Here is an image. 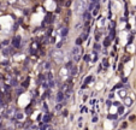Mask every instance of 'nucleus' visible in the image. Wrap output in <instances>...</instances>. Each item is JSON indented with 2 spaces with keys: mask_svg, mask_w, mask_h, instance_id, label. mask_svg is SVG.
<instances>
[{
  "mask_svg": "<svg viewBox=\"0 0 136 130\" xmlns=\"http://www.w3.org/2000/svg\"><path fill=\"white\" fill-rule=\"evenodd\" d=\"M113 105H114V106H119V103H118V101H114Z\"/></svg>",
  "mask_w": 136,
  "mask_h": 130,
  "instance_id": "obj_27",
  "label": "nucleus"
},
{
  "mask_svg": "<svg viewBox=\"0 0 136 130\" xmlns=\"http://www.w3.org/2000/svg\"><path fill=\"white\" fill-rule=\"evenodd\" d=\"M45 69H46V70H48V69H51V63H49V61H47V63H45Z\"/></svg>",
  "mask_w": 136,
  "mask_h": 130,
  "instance_id": "obj_16",
  "label": "nucleus"
},
{
  "mask_svg": "<svg viewBox=\"0 0 136 130\" xmlns=\"http://www.w3.org/2000/svg\"><path fill=\"white\" fill-rule=\"evenodd\" d=\"M100 49H101V45L96 42L95 45H94V51H100Z\"/></svg>",
  "mask_w": 136,
  "mask_h": 130,
  "instance_id": "obj_10",
  "label": "nucleus"
},
{
  "mask_svg": "<svg viewBox=\"0 0 136 130\" xmlns=\"http://www.w3.org/2000/svg\"><path fill=\"white\" fill-rule=\"evenodd\" d=\"M113 95H114L113 93H110V95H109V98H110V99H112V98H113Z\"/></svg>",
  "mask_w": 136,
  "mask_h": 130,
  "instance_id": "obj_26",
  "label": "nucleus"
},
{
  "mask_svg": "<svg viewBox=\"0 0 136 130\" xmlns=\"http://www.w3.org/2000/svg\"><path fill=\"white\" fill-rule=\"evenodd\" d=\"M83 19H84L86 22H89L90 19H92V13H90L89 11L86 10L84 12H83Z\"/></svg>",
  "mask_w": 136,
  "mask_h": 130,
  "instance_id": "obj_3",
  "label": "nucleus"
},
{
  "mask_svg": "<svg viewBox=\"0 0 136 130\" xmlns=\"http://www.w3.org/2000/svg\"><path fill=\"white\" fill-rule=\"evenodd\" d=\"M54 86H55L54 81H53V80H49V81H48V87H49V88H53Z\"/></svg>",
  "mask_w": 136,
  "mask_h": 130,
  "instance_id": "obj_14",
  "label": "nucleus"
},
{
  "mask_svg": "<svg viewBox=\"0 0 136 130\" xmlns=\"http://www.w3.org/2000/svg\"><path fill=\"white\" fill-rule=\"evenodd\" d=\"M65 69H67V70H71V69H72V61H67V63H66Z\"/></svg>",
  "mask_w": 136,
  "mask_h": 130,
  "instance_id": "obj_9",
  "label": "nucleus"
},
{
  "mask_svg": "<svg viewBox=\"0 0 136 130\" xmlns=\"http://www.w3.org/2000/svg\"><path fill=\"white\" fill-rule=\"evenodd\" d=\"M9 43H10V41H9V40H4V41L1 42V45H3V46H6V45H9Z\"/></svg>",
  "mask_w": 136,
  "mask_h": 130,
  "instance_id": "obj_18",
  "label": "nucleus"
},
{
  "mask_svg": "<svg viewBox=\"0 0 136 130\" xmlns=\"http://www.w3.org/2000/svg\"><path fill=\"white\" fill-rule=\"evenodd\" d=\"M71 53H72V55H78L80 54V46H75L71 51Z\"/></svg>",
  "mask_w": 136,
  "mask_h": 130,
  "instance_id": "obj_4",
  "label": "nucleus"
},
{
  "mask_svg": "<svg viewBox=\"0 0 136 130\" xmlns=\"http://www.w3.org/2000/svg\"><path fill=\"white\" fill-rule=\"evenodd\" d=\"M12 86H15V87L17 86V81H16V80H12Z\"/></svg>",
  "mask_w": 136,
  "mask_h": 130,
  "instance_id": "obj_24",
  "label": "nucleus"
},
{
  "mask_svg": "<svg viewBox=\"0 0 136 130\" xmlns=\"http://www.w3.org/2000/svg\"><path fill=\"white\" fill-rule=\"evenodd\" d=\"M111 105H112L111 100H109V99H107V100H106V106H107V107H111Z\"/></svg>",
  "mask_w": 136,
  "mask_h": 130,
  "instance_id": "obj_17",
  "label": "nucleus"
},
{
  "mask_svg": "<svg viewBox=\"0 0 136 130\" xmlns=\"http://www.w3.org/2000/svg\"><path fill=\"white\" fill-rule=\"evenodd\" d=\"M21 40H22V39H21V36H18V35H17V36H15V38H13V40H12V46H13V47H15V48H19V47H21Z\"/></svg>",
  "mask_w": 136,
  "mask_h": 130,
  "instance_id": "obj_2",
  "label": "nucleus"
},
{
  "mask_svg": "<svg viewBox=\"0 0 136 130\" xmlns=\"http://www.w3.org/2000/svg\"><path fill=\"white\" fill-rule=\"evenodd\" d=\"M117 88H123V83H118L117 86L114 87V89H117Z\"/></svg>",
  "mask_w": 136,
  "mask_h": 130,
  "instance_id": "obj_23",
  "label": "nucleus"
},
{
  "mask_svg": "<svg viewBox=\"0 0 136 130\" xmlns=\"http://www.w3.org/2000/svg\"><path fill=\"white\" fill-rule=\"evenodd\" d=\"M87 10V4L84 0H77L75 4V11L77 13H83L84 11Z\"/></svg>",
  "mask_w": 136,
  "mask_h": 130,
  "instance_id": "obj_1",
  "label": "nucleus"
},
{
  "mask_svg": "<svg viewBox=\"0 0 136 130\" xmlns=\"http://www.w3.org/2000/svg\"><path fill=\"white\" fill-rule=\"evenodd\" d=\"M81 39L83 40V41H86V40L88 39V32H83V34L81 35Z\"/></svg>",
  "mask_w": 136,
  "mask_h": 130,
  "instance_id": "obj_11",
  "label": "nucleus"
},
{
  "mask_svg": "<svg viewBox=\"0 0 136 130\" xmlns=\"http://www.w3.org/2000/svg\"><path fill=\"white\" fill-rule=\"evenodd\" d=\"M104 66H105V68H109V66H110V64H109V61H106V59L104 60Z\"/></svg>",
  "mask_w": 136,
  "mask_h": 130,
  "instance_id": "obj_22",
  "label": "nucleus"
},
{
  "mask_svg": "<svg viewBox=\"0 0 136 130\" xmlns=\"http://www.w3.org/2000/svg\"><path fill=\"white\" fill-rule=\"evenodd\" d=\"M47 78H48V81H49V80H53V76H52V74H51V72H48V74H47Z\"/></svg>",
  "mask_w": 136,
  "mask_h": 130,
  "instance_id": "obj_20",
  "label": "nucleus"
},
{
  "mask_svg": "<svg viewBox=\"0 0 136 130\" xmlns=\"http://www.w3.org/2000/svg\"><path fill=\"white\" fill-rule=\"evenodd\" d=\"M42 87H44V88H48V84H47V83H44V86Z\"/></svg>",
  "mask_w": 136,
  "mask_h": 130,
  "instance_id": "obj_28",
  "label": "nucleus"
},
{
  "mask_svg": "<svg viewBox=\"0 0 136 130\" xmlns=\"http://www.w3.org/2000/svg\"><path fill=\"white\" fill-rule=\"evenodd\" d=\"M124 103H125V106H131V104H132V100H131L130 98H125Z\"/></svg>",
  "mask_w": 136,
  "mask_h": 130,
  "instance_id": "obj_7",
  "label": "nucleus"
},
{
  "mask_svg": "<svg viewBox=\"0 0 136 130\" xmlns=\"http://www.w3.org/2000/svg\"><path fill=\"white\" fill-rule=\"evenodd\" d=\"M83 60H84V61H89V60H90V55H88V54H86V55H84V57H83Z\"/></svg>",
  "mask_w": 136,
  "mask_h": 130,
  "instance_id": "obj_15",
  "label": "nucleus"
},
{
  "mask_svg": "<svg viewBox=\"0 0 136 130\" xmlns=\"http://www.w3.org/2000/svg\"><path fill=\"white\" fill-rule=\"evenodd\" d=\"M123 111H124V107H122V106H119V108H118V112H119V114L123 113Z\"/></svg>",
  "mask_w": 136,
  "mask_h": 130,
  "instance_id": "obj_21",
  "label": "nucleus"
},
{
  "mask_svg": "<svg viewBox=\"0 0 136 130\" xmlns=\"http://www.w3.org/2000/svg\"><path fill=\"white\" fill-rule=\"evenodd\" d=\"M67 32H69V28H63V29H61V31H60V36L64 39L66 35H67Z\"/></svg>",
  "mask_w": 136,
  "mask_h": 130,
  "instance_id": "obj_5",
  "label": "nucleus"
},
{
  "mask_svg": "<svg viewBox=\"0 0 136 130\" xmlns=\"http://www.w3.org/2000/svg\"><path fill=\"white\" fill-rule=\"evenodd\" d=\"M92 80H93V77H92V76H89V77H87V78H86V81H84V83H83V84H86V86H87V84H88V83H89V82H90V81H92Z\"/></svg>",
  "mask_w": 136,
  "mask_h": 130,
  "instance_id": "obj_12",
  "label": "nucleus"
},
{
  "mask_svg": "<svg viewBox=\"0 0 136 130\" xmlns=\"http://www.w3.org/2000/svg\"><path fill=\"white\" fill-rule=\"evenodd\" d=\"M3 53L5 54V57H9V49H3Z\"/></svg>",
  "mask_w": 136,
  "mask_h": 130,
  "instance_id": "obj_19",
  "label": "nucleus"
},
{
  "mask_svg": "<svg viewBox=\"0 0 136 130\" xmlns=\"http://www.w3.org/2000/svg\"><path fill=\"white\" fill-rule=\"evenodd\" d=\"M119 95H120V96H123V98H124V96H125V93L123 92V90H122V92H120V94H119Z\"/></svg>",
  "mask_w": 136,
  "mask_h": 130,
  "instance_id": "obj_25",
  "label": "nucleus"
},
{
  "mask_svg": "<svg viewBox=\"0 0 136 130\" xmlns=\"http://www.w3.org/2000/svg\"><path fill=\"white\" fill-rule=\"evenodd\" d=\"M64 99V93L63 92H58L57 93V101L59 103V101H61Z\"/></svg>",
  "mask_w": 136,
  "mask_h": 130,
  "instance_id": "obj_6",
  "label": "nucleus"
},
{
  "mask_svg": "<svg viewBox=\"0 0 136 130\" xmlns=\"http://www.w3.org/2000/svg\"><path fill=\"white\" fill-rule=\"evenodd\" d=\"M110 45H111V40H110V39H105V41H104V47L107 48Z\"/></svg>",
  "mask_w": 136,
  "mask_h": 130,
  "instance_id": "obj_8",
  "label": "nucleus"
},
{
  "mask_svg": "<svg viewBox=\"0 0 136 130\" xmlns=\"http://www.w3.org/2000/svg\"><path fill=\"white\" fill-rule=\"evenodd\" d=\"M82 41H83V40H82L81 38H77V39H76V41H75V43H76V46H80V45L82 43Z\"/></svg>",
  "mask_w": 136,
  "mask_h": 130,
  "instance_id": "obj_13",
  "label": "nucleus"
}]
</instances>
